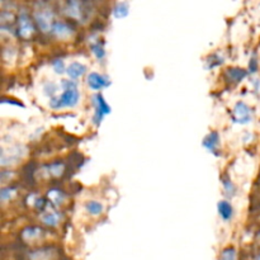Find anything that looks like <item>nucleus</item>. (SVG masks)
Returning <instances> with one entry per match:
<instances>
[{
	"label": "nucleus",
	"instance_id": "f257e3e1",
	"mask_svg": "<svg viewBox=\"0 0 260 260\" xmlns=\"http://www.w3.org/2000/svg\"><path fill=\"white\" fill-rule=\"evenodd\" d=\"M61 85L63 88L62 94L60 96H57V98L51 99L50 106L55 109L76 106L79 102V96H80L78 88H76V84L74 81L62 80Z\"/></svg>",
	"mask_w": 260,
	"mask_h": 260
},
{
	"label": "nucleus",
	"instance_id": "f03ea898",
	"mask_svg": "<svg viewBox=\"0 0 260 260\" xmlns=\"http://www.w3.org/2000/svg\"><path fill=\"white\" fill-rule=\"evenodd\" d=\"M94 104H95V113H94V122L95 124H99L102 121H103L104 116L109 114L111 112V108L107 104L106 99L103 98L102 94H96L94 95Z\"/></svg>",
	"mask_w": 260,
	"mask_h": 260
},
{
	"label": "nucleus",
	"instance_id": "7ed1b4c3",
	"mask_svg": "<svg viewBox=\"0 0 260 260\" xmlns=\"http://www.w3.org/2000/svg\"><path fill=\"white\" fill-rule=\"evenodd\" d=\"M36 20H37L38 25H40V28L43 32L52 30L53 24H55V23H53L52 13L48 12L47 9L40 10V12L36 13Z\"/></svg>",
	"mask_w": 260,
	"mask_h": 260
},
{
	"label": "nucleus",
	"instance_id": "20e7f679",
	"mask_svg": "<svg viewBox=\"0 0 260 260\" xmlns=\"http://www.w3.org/2000/svg\"><path fill=\"white\" fill-rule=\"evenodd\" d=\"M234 118L238 123H248L251 119V109L243 102H239L234 109Z\"/></svg>",
	"mask_w": 260,
	"mask_h": 260
},
{
	"label": "nucleus",
	"instance_id": "39448f33",
	"mask_svg": "<svg viewBox=\"0 0 260 260\" xmlns=\"http://www.w3.org/2000/svg\"><path fill=\"white\" fill-rule=\"evenodd\" d=\"M18 32L22 38H29L33 35V24L28 15L23 14L19 17V22H18Z\"/></svg>",
	"mask_w": 260,
	"mask_h": 260
},
{
	"label": "nucleus",
	"instance_id": "423d86ee",
	"mask_svg": "<svg viewBox=\"0 0 260 260\" xmlns=\"http://www.w3.org/2000/svg\"><path fill=\"white\" fill-rule=\"evenodd\" d=\"M88 85L93 90H99L109 85V80L103 75H99L96 73H91L88 75Z\"/></svg>",
	"mask_w": 260,
	"mask_h": 260
},
{
	"label": "nucleus",
	"instance_id": "0eeeda50",
	"mask_svg": "<svg viewBox=\"0 0 260 260\" xmlns=\"http://www.w3.org/2000/svg\"><path fill=\"white\" fill-rule=\"evenodd\" d=\"M43 235V230L41 228H37V226H29V228L24 229L20 234L22 239L27 243H32V241L38 240L41 236Z\"/></svg>",
	"mask_w": 260,
	"mask_h": 260
},
{
	"label": "nucleus",
	"instance_id": "6e6552de",
	"mask_svg": "<svg viewBox=\"0 0 260 260\" xmlns=\"http://www.w3.org/2000/svg\"><path fill=\"white\" fill-rule=\"evenodd\" d=\"M66 14L74 19H81L83 18V5L79 2H69L65 7Z\"/></svg>",
	"mask_w": 260,
	"mask_h": 260
},
{
	"label": "nucleus",
	"instance_id": "1a4fd4ad",
	"mask_svg": "<svg viewBox=\"0 0 260 260\" xmlns=\"http://www.w3.org/2000/svg\"><path fill=\"white\" fill-rule=\"evenodd\" d=\"M218 145H220V139H218L217 132H211L203 140V146L210 150L211 152H215V154L218 150Z\"/></svg>",
	"mask_w": 260,
	"mask_h": 260
},
{
	"label": "nucleus",
	"instance_id": "9d476101",
	"mask_svg": "<svg viewBox=\"0 0 260 260\" xmlns=\"http://www.w3.org/2000/svg\"><path fill=\"white\" fill-rule=\"evenodd\" d=\"M52 32L55 33L58 38H68L73 35V29L63 22H56L55 24H53Z\"/></svg>",
	"mask_w": 260,
	"mask_h": 260
},
{
	"label": "nucleus",
	"instance_id": "9b49d317",
	"mask_svg": "<svg viewBox=\"0 0 260 260\" xmlns=\"http://www.w3.org/2000/svg\"><path fill=\"white\" fill-rule=\"evenodd\" d=\"M41 221L47 226H56L58 223V221H60V215L53 210L45 211L41 215Z\"/></svg>",
	"mask_w": 260,
	"mask_h": 260
},
{
	"label": "nucleus",
	"instance_id": "f8f14e48",
	"mask_svg": "<svg viewBox=\"0 0 260 260\" xmlns=\"http://www.w3.org/2000/svg\"><path fill=\"white\" fill-rule=\"evenodd\" d=\"M85 71H86L85 65H83V63L80 62H73L68 69H66V73H68V75L70 76L71 79L80 78L81 75L85 74Z\"/></svg>",
	"mask_w": 260,
	"mask_h": 260
},
{
	"label": "nucleus",
	"instance_id": "ddd939ff",
	"mask_svg": "<svg viewBox=\"0 0 260 260\" xmlns=\"http://www.w3.org/2000/svg\"><path fill=\"white\" fill-rule=\"evenodd\" d=\"M218 213H220V216L222 217V220H230L234 216V208L233 206H231V203L228 202V201H221V202L218 203Z\"/></svg>",
	"mask_w": 260,
	"mask_h": 260
},
{
	"label": "nucleus",
	"instance_id": "4468645a",
	"mask_svg": "<svg viewBox=\"0 0 260 260\" xmlns=\"http://www.w3.org/2000/svg\"><path fill=\"white\" fill-rule=\"evenodd\" d=\"M46 173L48 174V177H60L62 175V173L65 172V164L63 162H52V164L47 165L45 168Z\"/></svg>",
	"mask_w": 260,
	"mask_h": 260
},
{
	"label": "nucleus",
	"instance_id": "2eb2a0df",
	"mask_svg": "<svg viewBox=\"0 0 260 260\" xmlns=\"http://www.w3.org/2000/svg\"><path fill=\"white\" fill-rule=\"evenodd\" d=\"M226 76L230 81H235V83H239L240 80H243L246 76V71L243 70V69H229L228 73H226Z\"/></svg>",
	"mask_w": 260,
	"mask_h": 260
},
{
	"label": "nucleus",
	"instance_id": "dca6fc26",
	"mask_svg": "<svg viewBox=\"0 0 260 260\" xmlns=\"http://www.w3.org/2000/svg\"><path fill=\"white\" fill-rule=\"evenodd\" d=\"M51 256H52L51 249H38V250L29 254L30 260H48Z\"/></svg>",
	"mask_w": 260,
	"mask_h": 260
},
{
	"label": "nucleus",
	"instance_id": "f3484780",
	"mask_svg": "<svg viewBox=\"0 0 260 260\" xmlns=\"http://www.w3.org/2000/svg\"><path fill=\"white\" fill-rule=\"evenodd\" d=\"M85 208L90 215H94V216H98L103 212V206H102L99 202H96V201H90V202L86 203Z\"/></svg>",
	"mask_w": 260,
	"mask_h": 260
},
{
	"label": "nucleus",
	"instance_id": "a211bd4d",
	"mask_svg": "<svg viewBox=\"0 0 260 260\" xmlns=\"http://www.w3.org/2000/svg\"><path fill=\"white\" fill-rule=\"evenodd\" d=\"M113 14L116 18H124L128 14V4L127 3H118L114 7Z\"/></svg>",
	"mask_w": 260,
	"mask_h": 260
},
{
	"label": "nucleus",
	"instance_id": "6ab92c4d",
	"mask_svg": "<svg viewBox=\"0 0 260 260\" xmlns=\"http://www.w3.org/2000/svg\"><path fill=\"white\" fill-rule=\"evenodd\" d=\"M47 196H48V198H50L51 202L55 203V205H60V203L63 201V193L58 189L50 190Z\"/></svg>",
	"mask_w": 260,
	"mask_h": 260
},
{
	"label": "nucleus",
	"instance_id": "aec40b11",
	"mask_svg": "<svg viewBox=\"0 0 260 260\" xmlns=\"http://www.w3.org/2000/svg\"><path fill=\"white\" fill-rule=\"evenodd\" d=\"M222 184H223V189H225L226 194H228V196L235 194V185H234V183L231 182L230 178H229V177L223 178Z\"/></svg>",
	"mask_w": 260,
	"mask_h": 260
},
{
	"label": "nucleus",
	"instance_id": "412c9836",
	"mask_svg": "<svg viewBox=\"0 0 260 260\" xmlns=\"http://www.w3.org/2000/svg\"><path fill=\"white\" fill-rule=\"evenodd\" d=\"M220 260H236V250L234 248H228L221 253Z\"/></svg>",
	"mask_w": 260,
	"mask_h": 260
},
{
	"label": "nucleus",
	"instance_id": "4be33fe9",
	"mask_svg": "<svg viewBox=\"0 0 260 260\" xmlns=\"http://www.w3.org/2000/svg\"><path fill=\"white\" fill-rule=\"evenodd\" d=\"M91 51H93L94 55H95L99 60H102V58L104 57V48H103V46H102L101 42L94 43V45L91 46Z\"/></svg>",
	"mask_w": 260,
	"mask_h": 260
},
{
	"label": "nucleus",
	"instance_id": "5701e85b",
	"mask_svg": "<svg viewBox=\"0 0 260 260\" xmlns=\"http://www.w3.org/2000/svg\"><path fill=\"white\" fill-rule=\"evenodd\" d=\"M15 193V189L14 188H3L2 192H0V197H2V201H7L8 198H12L13 196H14Z\"/></svg>",
	"mask_w": 260,
	"mask_h": 260
},
{
	"label": "nucleus",
	"instance_id": "b1692460",
	"mask_svg": "<svg viewBox=\"0 0 260 260\" xmlns=\"http://www.w3.org/2000/svg\"><path fill=\"white\" fill-rule=\"evenodd\" d=\"M52 66H53V69H55V71L57 74H62L63 71H65V65H63V62L61 60L53 61Z\"/></svg>",
	"mask_w": 260,
	"mask_h": 260
},
{
	"label": "nucleus",
	"instance_id": "393cba45",
	"mask_svg": "<svg viewBox=\"0 0 260 260\" xmlns=\"http://www.w3.org/2000/svg\"><path fill=\"white\" fill-rule=\"evenodd\" d=\"M55 91H56V85L53 83H48V84H46L45 85V93L46 94H48V95H53V94H55Z\"/></svg>",
	"mask_w": 260,
	"mask_h": 260
},
{
	"label": "nucleus",
	"instance_id": "a878e982",
	"mask_svg": "<svg viewBox=\"0 0 260 260\" xmlns=\"http://www.w3.org/2000/svg\"><path fill=\"white\" fill-rule=\"evenodd\" d=\"M256 260H260V255L258 256V258H256Z\"/></svg>",
	"mask_w": 260,
	"mask_h": 260
}]
</instances>
